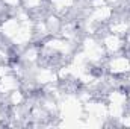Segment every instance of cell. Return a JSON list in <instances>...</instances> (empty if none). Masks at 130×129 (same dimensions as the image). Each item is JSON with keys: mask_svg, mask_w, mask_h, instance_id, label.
Returning a JSON list of instances; mask_svg holds the SVG:
<instances>
[]
</instances>
